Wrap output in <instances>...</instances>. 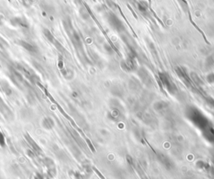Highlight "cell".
Listing matches in <instances>:
<instances>
[{
  "instance_id": "cell-9",
  "label": "cell",
  "mask_w": 214,
  "mask_h": 179,
  "mask_svg": "<svg viewBox=\"0 0 214 179\" xmlns=\"http://www.w3.org/2000/svg\"><path fill=\"white\" fill-rule=\"evenodd\" d=\"M34 179H44V178H43V177H42L41 175L38 174V175H37V176L35 177V178H34Z\"/></svg>"
},
{
  "instance_id": "cell-8",
  "label": "cell",
  "mask_w": 214,
  "mask_h": 179,
  "mask_svg": "<svg viewBox=\"0 0 214 179\" xmlns=\"http://www.w3.org/2000/svg\"><path fill=\"white\" fill-rule=\"evenodd\" d=\"M94 170L95 171V172H96V173H97V174H98V175H99V176H100V177L101 178H102V179H105V178H104V177H103V176H102V175H101V174L100 173V172H99L98 170H96V169H95L94 167Z\"/></svg>"
},
{
  "instance_id": "cell-1",
  "label": "cell",
  "mask_w": 214,
  "mask_h": 179,
  "mask_svg": "<svg viewBox=\"0 0 214 179\" xmlns=\"http://www.w3.org/2000/svg\"><path fill=\"white\" fill-rule=\"evenodd\" d=\"M21 47H23L24 50H26L27 51L30 52V53H36L38 51V49L35 45L25 41V40H19L18 43Z\"/></svg>"
},
{
  "instance_id": "cell-2",
  "label": "cell",
  "mask_w": 214,
  "mask_h": 179,
  "mask_svg": "<svg viewBox=\"0 0 214 179\" xmlns=\"http://www.w3.org/2000/svg\"><path fill=\"white\" fill-rule=\"evenodd\" d=\"M10 22H11V24H13V26L25 28H28V24L27 21L24 20V19L21 18H11Z\"/></svg>"
},
{
  "instance_id": "cell-5",
  "label": "cell",
  "mask_w": 214,
  "mask_h": 179,
  "mask_svg": "<svg viewBox=\"0 0 214 179\" xmlns=\"http://www.w3.org/2000/svg\"><path fill=\"white\" fill-rule=\"evenodd\" d=\"M3 90H4V92L8 95V96H10L11 94H12V90H11V88L9 87V85L6 83V84H3Z\"/></svg>"
},
{
  "instance_id": "cell-4",
  "label": "cell",
  "mask_w": 214,
  "mask_h": 179,
  "mask_svg": "<svg viewBox=\"0 0 214 179\" xmlns=\"http://www.w3.org/2000/svg\"><path fill=\"white\" fill-rule=\"evenodd\" d=\"M43 33H44V36L46 37V39L49 40L50 42H51L52 44L54 43V41L55 40H54V38L53 34H52V33L49 30V29H47V28H44V30H43Z\"/></svg>"
},
{
  "instance_id": "cell-6",
  "label": "cell",
  "mask_w": 214,
  "mask_h": 179,
  "mask_svg": "<svg viewBox=\"0 0 214 179\" xmlns=\"http://www.w3.org/2000/svg\"><path fill=\"white\" fill-rule=\"evenodd\" d=\"M0 145L3 147L5 146V138L4 136L3 135V133L0 131Z\"/></svg>"
},
{
  "instance_id": "cell-7",
  "label": "cell",
  "mask_w": 214,
  "mask_h": 179,
  "mask_svg": "<svg viewBox=\"0 0 214 179\" xmlns=\"http://www.w3.org/2000/svg\"><path fill=\"white\" fill-rule=\"evenodd\" d=\"M58 67H59V69H60V70L64 69V63H63V61H62V60H59V63H58Z\"/></svg>"
},
{
  "instance_id": "cell-3",
  "label": "cell",
  "mask_w": 214,
  "mask_h": 179,
  "mask_svg": "<svg viewBox=\"0 0 214 179\" xmlns=\"http://www.w3.org/2000/svg\"><path fill=\"white\" fill-rule=\"evenodd\" d=\"M54 125V120L50 117H45L43 119L42 121V126L44 128V129H47V130H50L52 129Z\"/></svg>"
}]
</instances>
